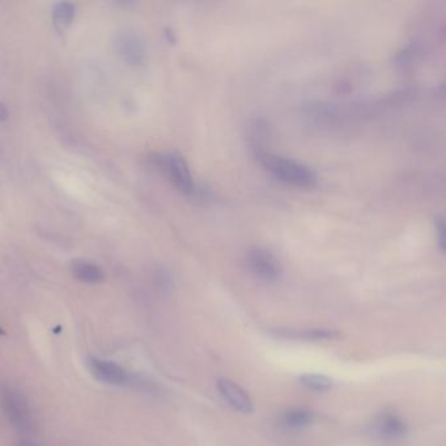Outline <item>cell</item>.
Segmentation results:
<instances>
[{
	"label": "cell",
	"instance_id": "obj_1",
	"mask_svg": "<svg viewBox=\"0 0 446 446\" xmlns=\"http://www.w3.org/2000/svg\"><path fill=\"white\" fill-rule=\"evenodd\" d=\"M256 157L265 169L280 181L302 189H312L317 186V174L302 162L267 152H258Z\"/></svg>",
	"mask_w": 446,
	"mask_h": 446
},
{
	"label": "cell",
	"instance_id": "obj_2",
	"mask_svg": "<svg viewBox=\"0 0 446 446\" xmlns=\"http://www.w3.org/2000/svg\"><path fill=\"white\" fill-rule=\"evenodd\" d=\"M0 403L7 419L16 429L24 433L32 432L34 426L32 410L22 392L13 386L3 385L0 387Z\"/></svg>",
	"mask_w": 446,
	"mask_h": 446
},
{
	"label": "cell",
	"instance_id": "obj_3",
	"mask_svg": "<svg viewBox=\"0 0 446 446\" xmlns=\"http://www.w3.org/2000/svg\"><path fill=\"white\" fill-rule=\"evenodd\" d=\"M152 161L164 170L165 174L169 177L178 190H181L186 195H195L198 192V187L192 180V171L186 160L177 152L169 153H156L152 156Z\"/></svg>",
	"mask_w": 446,
	"mask_h": 446
},
{
	"label": "cell",
	"instance_id": "obj_4",
	"mask_svg": "<svg viewBox=\"0 0 446 446\" xmlns=\"http://www.w3.org/2000/svg\"><path fill=\"white\" fill-rule=\"evenodd\" d=\"M246 263L255 277L267 283H274L282 277V265L277 256L265 247H253L246 254Z\"/></svg>",
	"mask_w": 446,
	"mask_h": 446
},
{
	"label": "cell",
	"instance_id": "obj_5",
	"mask_svg": "<svg viewBox=\"0 0 446 446\" xmlns=\"http://www.w3.org/2000/svg\"><path fill=\"white\" fill-rule=\"evenodd\" d=\"M88 368L98 381L113 386H128L135 383L134 377L119 364L98 357L88 359Z\"/></svg>",
	"mask_w": 446,
	"mask_h": 446
},
{
	"label": "cell",
	"instance_id": "obj_6",
	"mask_svg": "<svg viewBox=\"0 0 446 446\" xmlns=\"http://www.w3.org/2000/svg\"><path fill=\"white\" fill-rule=\"evenodd\" d=\"M369 433L383 441H398L407 433V425L399 415L393 411H383L373 419L369 424Z\"/></svg>",
	"mask_w": 446,
	"mask_h": 446
},
{
	"label": "cell",
	"instance_id": "obj_7",
	"mask_svg": "<svg viewBox=\"0 0 446 446\" xmlns=\"http://www.w3.org/2000/svg\"><path fill=\"white\" fill-rule=\"evenodd\" d=\"M116 50L118 55L130 64L143 63L146 58V47L139 33L132 29L119 31L116 38Z\"/></svg>",
	"mask_w": 446,
	"mask_h": 446
},
{
	"label": "cell",
	"instance_id": "obj_8",
	"mask_svg": "<svg viewBox=\"0 0 446 446\" xmlns=\"http://www.w3.org/2000/svg\"><path fill=\"white\" fill-rule=\"evenodd\" d=\"M217 389L224 399L228 402L229 406H232L236 411L245 415L253 413V410H254L253 401L249 397V394L246 393L240 385H237L228 378H219Z\"/></svg>",
	"mask_w": 446,
	"mask_h": 446
},
{
	"label": "cell",
	"instance_id": "obj_9",
	"mask_svg": "<svg viewBox=\"0 0 446 446\" xmlns=\"http://www.w3.org/2000/svg\"><path fill=\"white\" fill-rule=\"evenodd\" d=\"M277 335L282 338H289V339L321 341V340L338 339L340 332L332 329H291L279 330Z\"/></svg>",
	"mask_w": 446,
	"mask_h": 446
},
{
	"label": "cell",
	"instance_id": "obj_10",
	"mask_svg": "<svg viewBox=\"0 0 446 446\" xmlns=\"http://www.w3.org/2000/svg\"><path fill=\"white\" fill-rule=\"evenodd\" d=\"M72 274L74 277L83 283L88 284H97L101 283L105 279V274L102 271V268L96 263H92L89 261H74L72 262Z\"/></svg>",
	"mask_w": 446,
	"mask_h": 446
},
{
	"label": "cell",
	"instance_id": "obj_11",
	"mask_svg": "<svg viewBox=\"0 0 446 446\" xmlns=\"http://www.w3.org/2000/svg\"><path fill=\"white\" fill-rule=\"evenodd\" d=\"M313 420H314V414L307 408H300V407L289 408L282 415V423L287 428H292V429H298V428L312 424Z\"/></svg>",
	"mask_w": 446,
	"mask_h": 446
},
{
	"label": "cell",
	"instance_id": "obj_12",
	"mask_svg": "<svg viewBox=\"0 0 446 446\" xmlns=\"http://www.w3.org/2000/svg\"><path fill=\"white\" fill-rule=\"evenodd\" d=\"M300 383L314 392H328L332 387V380L317 373H305L300 377Z\"/></svg>",
	"mask_w": 446,
	"mask_h": 446
},
{
	"label": "cell",
	"instance_id": "obj_13",
	"mask_svg": "<svg viewBox=\"0 0 446 446\" xmlns=\"http://www.w3.org/2000/svg\"><path fill=\"white\" fill-rule=\"evenodd\" d=\"M75 13H76V10H75L74 4L67 3V1L58 3L53 10V19L55 25L59 28H66L68 24H71V22L74 20Z\"/></svg>",
	"mask_w": 446,
	"mask_h": 446
},
{
	"label": "cell",
	"instance_id": "obj_14",
	"mask_svg": "<svg viewBox=\"0 0 446 446\" xmlns=\"http://www.w3.org/2000/svg\"><path fill=\"white\" fill-rule=\"evenodd\" d=\"M156 283H157V286H159L161 289H165V291H168L171 287V277H170V274L167 271V270H164V268H161L157 272H156Z\"/></svg>",
	"mask_w": 446,
	"mask_h": 446
},
{
	"label": "cell",
	"instance_id": "obj_15",
	"mask_svg": "<svg viewBox=\"0 0 446 446\" xmlns=\"http://www.w3.org/2000/svg\"><path fill=\"white\" fill-rule=\"evenodd\" d=\"M436 238L438 241V245L441 249H444L445 244V224L443 217H437L435 223Z\"/></svg>",
	"mask_w": 446,
	"mask_h": 446
},
{
	"label": "cell",
	"instance_id": "obj_16",
	"mask_svg": "<svg viewBox=\"0 0 446 446\" xmlns=\"http://www.w3.org/2000/svg\"><path fill=\"white\" fill-rule=\"evenodd\" d=\"M7 118H8V109L3 102H0V122H4Z\"/></svg>",
	"mask_w": 446,
	"mask_h": 446
},
{
	"label": "cell",
	"instance_id": "obj_17",
	"mask_svg": "<svg viewBox=\"0 0 446 446\" xmlns=\"http://www.w3.org/2000/svg\"><path fill=\"white\" fill-rule=\"evenodd\" d=\"M19 446H40L34 440H31V438H22L20 440V443H19Z\"/></svg>",
	"mask_w": 446,
	"mask_h": 446
},
{
	"label": "cell",
	"instance_id": "obj_18",
	"mask_svg": "<svg viewBox=\"0 0 446 446\" xmlns=\"http://www.w3.org/2000/svg\"><path fill=\"white\" fill-rule=\"evenodd\" d=\"M4 334H6V331H4V329L0 326V335H4Z\"/></svg>",
	"mask_w": 446,
	"mask_h": 446
}]
</instances>
